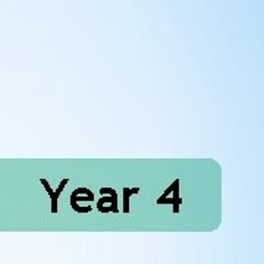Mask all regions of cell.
<instances>
[{
    "label": "cell",
    "instance_id": "3",
    "mask_svg": "<svg viewBox=\"0 0 264 264\" xmlns=\"http://www.w3.org/2000/svg\"><path fill=\"white\" fill-rule=\"evenodd\" d=\"M68 182H69V179H66V178H65V179H62L59 183V188L53 191L47 179H44V178H41V179H40V183H43V185H44L46 191H47V194L50 195V200H51V207H50V210H51V213H58V208H59L58 201H59L60 194L63 192V190H65V185H66Z\"/></svg>",
    "mask_w": 264,
    "mask_h": 264
},
{
    "label": "cell",
    "instance_id": "5",
    "mask_svg": "<svg viewBox=\"0 0 264 264\" xmlns=\"http://www.w3.org/2000/svg\"><path fill=\"white\" fill-rule=\"evenodd\" d=\"M138 192L140 188H128V187L123 188V213H129V198Z\"/></svg>",
    "mask_w": 264,
    "mask_h": 264
},
{
    "label": "cell",
    "instance_id": "4",
    "mask_svg": "<svg viewBox=\"0 0 264 264\" xmlns=\"http://www.w3.org/2000/svg\"><path fill=\"white\" fill-rule=\"evenodd\" d=\"M93 200H94V192L90 191L88 188L81 187V188L73 190L72 194H71V207H72V210L75 212L76 210V205H78L80 201H93Z\"/></svg>",
    "mask_w": 264,
    "mask_h": 264
},
{
    "label": "cell",
    "instance_id": "2",
    "mask_svg": "<svg viewBox=\"0 0 264 264\" xmlns=\"http://www.w3.org/2000/svg\"><path fill=\"white\" fill-rule=\"evenodd\" d=\"M100 194L101 195H106L109 197H103L97 201V210L100 213H119V208H118V194L115 190L112 188H100Z\"/></svg>",
    "mask_w": 264,
    "mask_h": 264
},
{
    "label": "cell",
    "instance_id": "1",
    "mask_svg": "<svg viewBox=\"0 0 264 264\" xmlns=\"http://www.w3.org/2000/svg\"><path fill=\"white\" fill-rule=\"evenodd\" d=\"M179 179L173 180L168 188H166V191L162 194V197L157 200V204L172 205L173 207V212L178 213L179 212V205L182 204V197L179 195Z\"/></svg>",
    "mask_w": 264,
    "mask_h": 264
}]
</instances>
